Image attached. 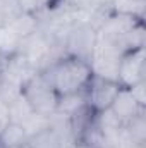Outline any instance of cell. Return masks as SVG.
<instances>
[{
	"label": "cell",
	"instance_id": "1",
	"mask_svg": "<svg viewBox=\"0 0 146 148\" xmlns=\"http://www.w3.org/2000/svg\"><path fill=\"white\" fill-rule=\"evenodd\" d=\"M139 47H145L141 16H136L134 12H113L103 19L95 31L93 57L119 62L124 53Z\"/></svg>",
	"mask_w": 146,
	"mask_h": 148
},
{
	"label": "cell",
	"instance_id": "2",
	"mask_svg": "<svg viewBox=\"0 0 146 148\" xmlns=\"http://www.w3.org/2000/svg\"><path fill=\"white\" fill-rule=\"evenodd\" d=\"M41 74L46 77L59 97L83 93L93 77V71L88 60L67 53L57 60H52L41 71Z\"/></svg>",
	"mask_w": 146,
	"mask_h": 148
},
{
	"label": "cell",
	"instance_id": "3",
	"mask_svg": "<svg viewBox=\"0 0 146 148\" xmlns=\"http://www.w3.org/2000/svg\"><path fill=\"white\" fill-rule=\"evenodd\" d=\"M19 95L28 103V107L40 117H52L57 114L59 95L46 81L41 71L33 73L19 88Z\"/></svg>",
	"mask_w": 146,
	"mask_h": 148
},
{
	"label": "cell",
	"instance_id": "4",
	"mask_svg": "<svg viewBox=\"0 0 146 148\" xmlns=\"http://www.w3.org/2000/svg\"><path fill=\"white\" fill-rule=\"evenodd\" d=\"M38 31V17L23 12L14 21L0 26V55L12 59L19 53L23 43Z\"/></svg>",
	"mask_w": 146,
	"mask_h": 148
},
{
	"label": "cell",
	"instance_id": "5",
	"mask_svg": "<svg viewBox=\"0 0 146 148\" xmlns=\"http://www.w3.org/2000/svg\"><path fill=\"white\" fill-rule=\"evenodd\" d=\"M143 81H146V55L145 47H139L119 59L117 83L124 88H131Z\"/></svg>",
	"mask_w": 146,
	"mask_h": 148
},
{
	"label": "cell",
	"instance_id": "6",
	"mask_svg": "<svg viewBox=\"0 0 146 148\" xmlns=\"http://www.w3.org/2000/svg\"><path fill=\"white\" fill-rule=\"evenodd\" d=\"M120 90V84L117 81H112V79H105V77H98V76H93L91 81L88 83L86 90H84V95H86V105L98 112H103L112 107L117 93Z\"/></svg>",
	"mask_w": 146,
	"mask_h": 148
},
{
	"label": "cell",
	"instance_id": "7",
	"mask_svg": "<svg viewBox=\"0 0 146 148\" xmlns=\"http://www.w3.org/2000/svg\"><path fill=\"white\" fill-rule=\"evenodd\" d=\"M95 28L91 24H79L71 29L67 36V55L79 57L83 60H91L95 50Z\"/></svg>",
	"mask_w": 146,
	"mask_h": 148
},
{
	"label": "cell",
	"instance_id": "8",
	"mask_svg": "<svg viewBox=\"0 0 146 148\" xmlns=\"http://www.w3.org/2000/svg\"><path fill=\"white\" fill-rule=\"evenodd\" d=\"M110 110L113 112L117 115V119L124 124V122L131 121L132 117L143 114L145 112V105H141L136 100V97L132 95V91L129 88L120 86V90H119V93H117V97H115Z\"/></svg>",
	"mask_w": 146,
	"mask_h": 148
},
{
	"label": "cell",
	"instance_id": "9",
	"mask_svg": "<svg viewBox=\"0 0 146 148\" xmlns=\"http://www.w3.org/2000/svg\"><path fill=\"white\" fill-rule=\"evenodd\" d=\"M62 143L64 140L60 131L55 126L46 124L41 129L29 134V140L24 148H62Z\"/></svg>",
	"mask_w": 146,
	"mask_h": 148
},
{
	"label": "cell",
	"instance_id": "10",
	"mask_svg": "<svg viewBox=\"0 0 146 148\" xmlns=\"http://www.w3.org/2000/svg\"><path fill=\"white\" fill-rule=\"evenodd\" d=\"M28 140H29L28 129L14 121H10L0 133V145L3 148H24Z\"/></svg>",
	"mask_w": 146,
	"mask_h": 148
},
{
	"label": "cell",
	"instance_id": "11",
	"mask_svg": "<svg viewBox=\"0 0 146 148\" xmlns=\"http://www.w3.org/2000/svg\"><path fill=\"white\" fill-rule=\"evenodd\" d=\"M21 14H23V10H21L17 0H0V26L14 21Z\"/></svg>",
	"mask_w": 146,
	"mask_h": 148
},
{
	"label": "cell",
	"instance_id": "12",
	"mask_svg": "<svg viewBox=\"0 0 146 148\" xmlns=\"http://www.w3.org/2000/svg\"><path fill=\"white\" fill-rule=\"evenodd\" d=\"M17 3H19V7H21L23 12H26V14H33V16H36L38 17L40 12L50 9L52 0H17Z\"/></svg>",
	"mask_w": 146,
	"mask_h": 148
},
{
	"label": "cell",
	"instance_id": "13",
	"mask_svg": "<svg viewBox=\"0 0 146 148\" xmlns=\"http://www.w3.org/2000/svg\"><path fill=\"white\" fill-rule=\"evenodd\" d=\"M10 122V107L9 103L0 97V133L5 129V126Z\"/></svg>",
	"mask_w": 146,
	"mask_h": 148
},
{
	"label": "cell",
	"instance_id": "14",
	"mask_svg": "<svg viewBox=\"0 0 146 148\" xmlns=\"http://www.w3.org/2000/svg\"><path fill=\"white\" fill-rule=\"evenodd\" d=\"M145 84L146 81H143V83H138V84H134V86H131L129 90L132 91V95L136 97V100L141 103V105H145L146 103V97H145Z\"/></svg>",
	"mask_w": 146,
	"mask_h": 148
},
{
	"label": "cell",
	"instance_id": "15",
	"mask_svg": "<svg viewBox=\"0 0 146 148\" xmlns=\"http://www.w3.org/2000/svg\"><path fill=\"white\" fill-rule=\"evenodd\" d=\"M132 2H139V3H143V2H145V0H132Z\"/></svg>",
	"mask_w": 146,
	"mask_h": 148
},
{
	"label": "cell",
	"instance_id": "16",
	"mask_svg": "<svg viewBox=\"0 0 146 148\" xmlns=\"http://www.w3.org/2000/svg\"><path fill=\"white\" fill-rule=\"evenodd\" d=\"M53 2H55V0H52V3H53Z\"/></svg>",
	"mask_w": 146,
	"mask_h": 148
}]
</instances>
